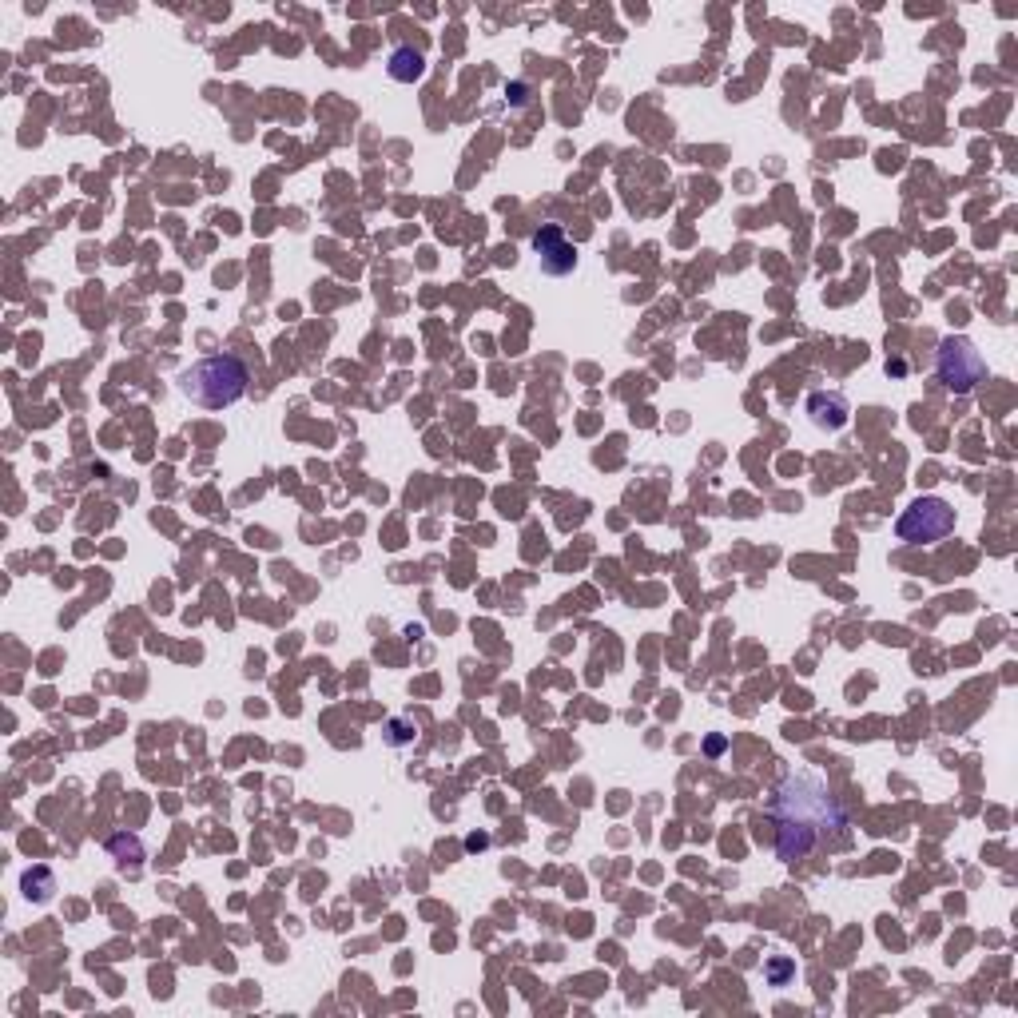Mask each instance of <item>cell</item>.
<instances>
[{
  "label": "cell",
  "instance_id": "obj_12",
  "mask_svg": "<svg viewBox=\"0 0 1018 1018\" xmlns=\"http://www.w3.org/2000/svg\"><path fill=\"white\" fill-rule=\"evenodd\" d=\"M506 92L513 96V104H529V96H525V84H509Z\"/></svg>",
  "mask_w": 1018,
  "mask_h": 1018
},
{
  "label": "cell",
  "instance_id": "obj_4",
  "mask_svg": "<svg viewBox=\"0 0 1018 1018\" xmlns=\"http://www.w3.org/2000/svg\"><path fill=\"white\" fill-rule=\"evenodd\" d=\"M951 529H955V509L943 498H915L895 521V533L903 545H935Z\"/></svg>",
  "mask_w": 1018,
  "mask_h": 1018
},
{
  "label": "cell",
  "instance_id": "obj_10",
  "mask_svg": "<svg viewBox=\"0 0 1018 1018\" xmlns=\"http://www.w3.org/2000/svg\"><path fill=\"white\" fill-rule=\"evenodd\" d=\"M414 724L410 720H390V744H410L414 740Z\"/></svg>",
  "mask_w": 1018,
  "mask_h": 1018
},
{
  "label": "cell",
  "instance_id": "obj_9",
  "mask_svg": "<svg viewBox=\"0 0 1018 1018\" xmlns=\"http://www.w3.org/2000/svg\"><path fill=\"white\" fill-rule=\"evenodd\" d=\"M108 851L116 855V863L120 867H140V859H144V848H140V840H132V836H116L112 844H108Z\"/></svg>",
  "mask_w": 1018,
  "mask_h": 1018
},
{
  "label": "cell",
  "instance_id": "obj_3",
  "mask_svg": "<svg viewBox=\"0 0 1018 1018\" xmlns=\"http://www.w3.org/2000/svg\"><path fill=\"white\" fill-rule=\"evenodd\" d=\"M935 374H939V382H943L951 394H971V390L987 378V358L979 354V346L971 339L951 335V339L939 342Z\"/></svg>",
  "mask_w": 1018,
  "mask_h": 1018
},
{
  "label": "cell",
  "instance_id": "obj_7",
  "mask_svg": "<svg viewBox=\"0 0 1018 1018\" xmlns=\"http://www.w3.org/2000/svg\"><path fill=\"white\" fill-rule=\"evenodd\" d=\"M386 72H390L398 84H414V80L426 76V56H422L418 48H410V44H398V48L386 56Z\"/></svg>",
  "mask_w": 1018,
  "mask_h": 1018
},
{
  "label": "cell",
  "instance_id": "obj_1",
  "mask_svg": "<svg viewBox=\"0 0 1018 1018\" xmlns=\"http://www.w3.org/2000/svg\"><path fill=\"white\" fill-rule=\"evenodd\" d=\"M764 816L776 828V859L780 863H796L804 855L828 844V848H844L848 844V812L840 804V796H832L828 780H820L808 768L788 772L776 792L764 804Z\"/></svg>",
  "mask_w": 1018,
  "mask_h": 1018
},
{
  "label": "cell",
  "instance_id": "obj_2",
  "mask_svg": "<svg viewBox=\"0 0 1018 1018\" xmlns=\"http://www.w3.org/2000/svg\"><path fill=\"white\" fill-rule=\"evenodd\" d=\"M247 382H251V370L239 354H207L191 370L179 374V390L195 406H207V410L235 406L247 394Z\"/></svg>",
  "mask_w": 1018,
  "mask_h": 1018
},
{
  "label": "cell",
  "instance_id": "obj_11",
  "mask_svg": "<svg viewBox=\"0 0 1018 1018\" xmlns=\"http://www.w3.org/2000/svg\"><path fill=\"white\" fill-rule=\"evenodd\" d=\"M792 971H796V967H792V963H784V959H776V963H768V979H772V983H776V987H780V983H784V979H788V975H792Z\"/></svg>",
  "mask_w": 1018,
  "mask_h": 1018
},
{
  "label": "cell",
  "instance_id": "obj_5",
  "mask_svg": "<svg viewBox=\"0 0 1018 1018\" xmlns=\"http://www.w3.org/2000/svg\"><path fill=\"white\" fill-rule=\"evenodd\" d=\"M533 251H537V263L545 275H569L577 267V247L561 235L557 223H545L537 235H533Z\"/></svg>",
  "mask_w": 1018,
  "mask_h": 1018
},
{
  "label": "cell",
  "instance_id": "obj_6",
  "mask_svg": "<svg viewBox=\"0 0 1018 1018\" xmlns=\"http://www.w3.org/2000/svg\"><path fill=\"white\" fill-rule=\"evenodd\" d=\"M808 414H812V422L816 426H824V430H840V426H848V398L844 394H828V390H816L812 398H808Z\"/></svg>",
  "mask_w": 1018,
  "mask_h": 1018
},
{
  "label": "cell",
  "instance_id": "obj_8",
  "mask_svg": "<svg viewBox=\"0 0 1018 1018\" xmlns=\"http://www.w3.org/2000/svg\"><path fill=\"white\" fill-rule=\"evenodd\" d=\"M52 891H56V879H52V871H48V867H32V871H24V895H28V899L44 903V899H52Z\"/></svg>",
  "mask_w": 1018,
  "mask_h": 1018
}]
</instances>
